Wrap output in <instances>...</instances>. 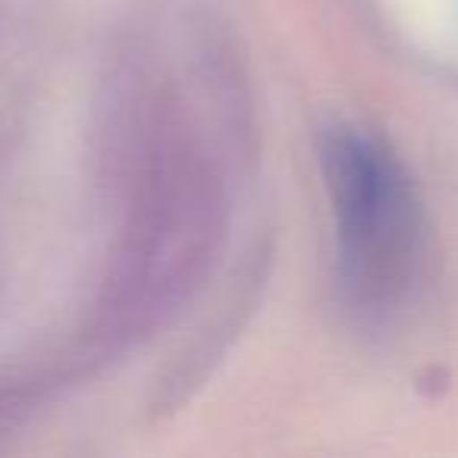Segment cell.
Instances as JSON below:
<instances>
[{
	"instance_id": "obj_1",
	"label": "cell",
	"mask_w": 458,
	"mask_h": 458,
	"mask_svg": "<svg viewBox=\"0 0 458 458\" xmlns=\"http://www.w3.org/2000/svg\"><path fill=\"white\" fill-rule=\"evenodd\" d=\"M320 160L343 289L361 314L386 318L414 293L427 258L414 182L386 141L358 126H333Z\"/></svg>"
}]
</instances>
